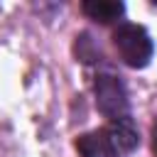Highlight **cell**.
<instances>
[{"label":"cell","mask_w":157,"mask_h":157,"mask_svg":"<svg viewBox=\"0 0 157 157\" xmlns=\"http://www.w3.org/2000/svg\"><path fill=\"white\" fill-rule=\"evenodd\" d=\"M76 54H78L81 61H93V59L98 56V49L91 44V37H88V34H81V37H78V42H76Z\"/></svg>","instance_id":"5"},{"label":"cell","mask_w":157,"mask_h":157,"mask_svg":"<svg viewBox=\"0 0 157 157\" xmlns=\"http://www.w3.org/2000/svg\"><path fill=\"white\" fill-rule=\"evenodd\" d=\"M93 91H96V108L105 118H110V120L128 118V91L118 76L98 74Z\"/></svg>","instance_id":"3"},{"label":"cell","mask_w":157,"mask_h":157,"mask_svg":"<svg viewBox=\"0 0 157 157\" xmlns=\"http://www.w3.org/2000/svg\"><path fill=\"white\" fill-rule=\"evenodd\" d=\"M140 137L130 118L110 120L105 128L83 132L76 137V150L81 157H125L137 147Z\"/></svg>","instance_id":"1"},{"label":"cell","mask_w":157,"mask_h":157,"mask_svg":"<svg viewBox=\"0 0 157 157\" xmlns=\"http://www.w3.org/2000/svg\"><path fill=\"white\" fill-rule=\"evenodd\" d=\"M152 147H155V155H157V123L152 128Z\"/></svg>","instance_id":"6"},{"label":"cell","mask_w":157,"mask_h":157,"mask_svg":"<svg viewBox=\"0 0 157 157\" xmlns=\"http://www.w3.org/2000/svg\"><path fill=\"white\" fill-rule=\"evenodd\" d=\"M83 15L91 17L93 22H101V25H110L115 22L123 12H125V5L123 2H115V0H86L81 5Z\"/></svg>","instance_id":"4"},{"label":"cell","mask_w":157,"mask_h":157,"mask_svg":"<svg viewBox=\"0 0 157 157\" xmlns=\"http://www.w3.org/2000/svg\"><path fill=\"white\" fill-rule=\"evenodd\" d=\"M113 44H115L120 59L132 69L147 66L152 59V52H155V44L150 39L147 29L140 25H132V22H123L113 32Z\"/></svg>","instance_id":"2"}]
</instances>
